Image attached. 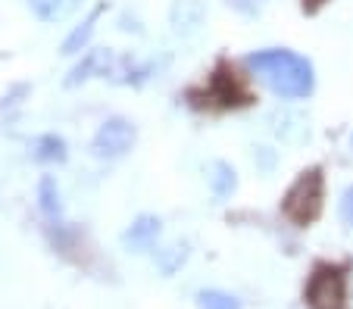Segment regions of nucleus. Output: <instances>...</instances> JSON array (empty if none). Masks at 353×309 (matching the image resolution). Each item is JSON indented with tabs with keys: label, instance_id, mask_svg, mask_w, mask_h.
Listing matches in <instances>:
<instances>
[{
	"label": "nucleus",
	"instance_id": "obj_12",
	"mask_svg": "<svg viewBox=\"0 0 353 309\" xmlns=\"http://www.w3.org/2000/svg\"><path fill=\"white\" fill-rule=\"evenodd\" d=\"M38 206L47 219H60L63 203H60V188H57L54 175H44V178L38 182Z\"/></svg>",
	"mask_w": 353,
	"mask_h": 309
},
{
	"label": "nucleus",
	"instance_id": "obj_5",
	"mask_svg": "<svg viewBox=\"0 0 353 309\" xmlns=\"http://www.w3.org/2000/svg\"><path fill=\"white\" fill-rule=\"evenodd\" d=\"M119 63L122 60H116L110 50H88V54L81 56V63H75L72 72L66 75V85L75 87V85H81V81L94 78V75H110V78H116Z\"/></svg>",
	"mask_w": 353,
	"mask_h": 309
},
{
	"label": "nucleus",
	"instance_id": "obj_3",
	"mask_svg": "<svg viewBox=\"0 0 353 309\" xmlns=\"http://www.w3.org/2000/svg\"><path fill=\"white\" fill-rule=\"evenodd\" d=\"M319 200H322V178L319 172H303L294 182V188L285 197V213L291 215L294 222H310L319 213Z\"/></svg>",
	"mask_w": 353,
	"mask_h": 309
},
{
	"label": "nucleus",
	"instance_id": "obj_9",
	"mask_svg": "<svg viewBox=\"0 0 353 309\" xmlns=\"http://www.w3.org/2000/svg\"><path fill=\"white\" fill-rule=\"evenodd\" d=\"M81 0H28L32 13L38 16L41 22H63L79 10Z\"/></svg>",
	"mask_w": 353,
	"mask_h": 309
},
{
	"label": "nucleus",
	"instance_id": "obj_2",
	"mask_svg": "<svg viewBox=\"0 0 353 309\" xmlns=\"http://www.w3.org/2000/svg\"><path fill=\"white\" fill-rule=\"evenodd\" d=\"M134 138H138V131H134L132 122L122 119V116H113V119H107L97 128L91 150L97 160H119L134 147Z\"/></svg>",
	"mask_w": 353,
	"mask_h": 309
},
{
	"label": "nucleus",
	"instance_id": "obj_15",
	"mask_svg": "<svg viewBox=\"0 0 353 309\" xmlns=\"http://www.w3.org/2000/svg\"><path fill=\"white\" fill-rule=\"evenodd\" d=\"M185 259H188V247H185V244H172V247L160 250V269L166 272V275H172L179 266H185Z\"/></svg>",
	"mask_w": 353,
	"mask_h": 309
},
{
	"label": "nucleus",
	"instance_id": "obj_13",
	"mask_svg": "<svg viewBox=\"0 0 353 309\" xmlns=\"http://www.w3.org/2000/svg\"><path fill=\"white\" fill-rule=\"evenodd\" d=\"M32 156L38 162H63L69 156V150H66V141H63L60 135H41L38 141H34Z\"/></svg>",
	"mask_w": 353,
	"mask_h": 309
},
{
	"label": "nucleus",
	"instance_id": "obj_7",
	"mask_svg": "<svg viewBox=\"0 0 353 309\" xmlns=\"http://www.w3.org/2000/svg\"><path fill=\"white\" fill-rule=\"evenodd\" d=\"M203 22H207V3L203 0H175L172 10H169V25L181 38L197 34Z\"/></svg>",
	"mask_w": 353,
	"mask_h": 309
},
{
	"label": "nucleus",
	"instance_id": "obj_19",
	"mask_svg": "<svg viewBox=\"0 0 353 309\" xmlns=\"http://www.w3.org/2000/svg\"><path fill=\"white\" fill-rule=\"evenodd\" d=\"M350 147H353V135H350Z\"/></svg>",
	"mask_w": 353,
	"mask_h": 309
},
{
	"label": "nucleus",
	"instance_id": "obj_14",
	"mask_svg": "<svg viewBox=\"0 0 353 309\" xmlns=\"http://www.w3.org/2000/svg\"><path fill=\"white\" fill-rule=\"evenodd\" d=\"M197 309H241V300L228 290L219 288H207V290H197Z\"/></svg>",
	"mask_w": 353,
	"mask_h": 309
},
{
	"label": "nucleus",
	"instance_id": "obj_16",
	"mask_svg": "<svg viewBox=\"0 0 353 309\" xmlns=\"http://www.w3.org/2000/svg\"><path fill=\"white\" fill-rule=\"evenodd\" d=\"M341 219H344V225H350L353 228V184L350 188L344 191V194H341Z\"/></svg>",
	"mask_w": 353,
	"mask_h": 309
},
{
	"label": "nucleus",
	"instance_id": "obj_1",
	"mask_svg": "<svg viewBox=\"0 0 353 309\" xmlns=\"http://www.w3.org/2000/svg\"><path fill=\"white\" fill-rule=\"evenodd\" d=\"M247 69L281 100H300V97L313 94V85H316L313 63L307 56L294 54V50H285V47L256 50V54L247 56Z\"/></svg>",
	"mask_w": 353,
	"mask_h": 309
},
{
	"label": "nucleus",
	"instance_id": "obj_17",
	"mask_svg": "<svg viewBox=\"0 0 353 309\" xmlns=\"http://www.w3.org/2000/svg\"><path fill=\"white\" fill-rule=\"evenodd\" d=\"M234 10H241V13H247V16H254L256 10H260V3L263 0H228Z\"/></svg>",
	"mask_w": 353,
	"mask_h": 309
},
{
	"label": "nucleus",
	"instance_id": "obj_6",
	"mask_svg": "<svg viewBox=\"0 0 353 309\" xmlns=\"http://www.w3.org/2000/svg\"><path fill=\"white\" fill-rule=\"evenodd\" d=\"M269 128L281 144H303L310 138V119L300 109H275L269 116Z\"/></svg>",
	"mask_w": 353,
	"mask_h": 309
},
{
	"label": "nucleus",
	"instance_id": "obj_11",
	"mask_svg": "<svg viewBox=\"0 0 353 309\" xmlns=\"http://www.w3.org/2000/svg\"><path fill=\"white\" fill-rule=\"evenodd\" d=\"M100 13H103V7L91 10V13H88V19L81 22L79 28H72V34H69L66 41H63V54H66V56H75V54H81V50L88 47V41H91V34H94V25H97Z\"/></svg>",
	"mask_w": 353,
	"mask_h": 309
},
{
	"label": "nucleus",
	"instance_id": "obj_8",
	"mask_svg": "<svg viewBox=\"0 0 353 309\" xmlns=\"http://www.w3.org/2000/svg\"><path fill=\"white\" fill-rule=\"evenodd\" d=\"M157 237H160V219H157V215H138L122 241H125V247H132V250H147L157 244Z\"/></svg>",
	"mask_w": 353,
	"mask_h": 309
},
{
	"label": "nucleus",
	"instance_id": "obj_18",
	"mask_svg": "<svg viewBox=\"0 0 353 309\" xmlns=\"http://www.w3.org/2000/svg\"><path fill=\"white\" fill-rule=\"evenodd\" d=\"M254 160L260 162L263 169H272V162H275V156L269 153V147H256V153H254Z\"/></svg>",
	"mask_w": 353,
	"mask_h": 309
},
{
	"label": "nucleus",
	"instance_id": "obj_4",
	"mask_svg": "<svg viewBox=\"0 0 353 309\" xmlns=\"http://www.w3.org/2000/svg\"><path fill=\"white\" fill-rule=\"evenodd\" d=\"M307 300L313 309H341L344 303V278L334 269H319L307 284Z\"/></svg>",
	"mask_w": 353,
	"mask_h": 309
},
{
	"label": "nucleus",
	"instance_id": "obj_10",
	"mask_svg": "<svg viewBox=\"0 0 353 309\" xmlns=\"http://www.w3.org/2000/svg\"><path fill=\"white\" fill-rule=\"evenodd\" d=\"M234 188H238V175H234V169L228 166V162L216 160L213 166H210V191H213L216 200H225V197L234 194Z\"/></svg>",
	"mask_w": 353,
	"mask_h": 309
}]
</instances>
